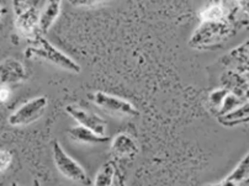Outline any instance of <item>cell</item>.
<instances>
[{
    "label": "cell",
    "instance_id": "cell-1",
    "mask_svg": "<svg viewBox=\"0 0 249 186\" xmlns=\"http://www.w3.org/2000/svg\"><path fill=\"white\" fill-rule=\"evenodd\" d=\"M37 43L40 45V47H29L25 52V57L29 59H36L41 58L45 59V61L50 62V63L54 64V66L59 67L62 69L67 70V72L71 73H80V66L72 59L69 56H67L64 52H62L61 50L53 46L47 38L42 37V36H38L36 38Z\"/></svg>",
    "mask_w": 249,
    "mask_h": 186
},
{
    "label": "cell",
    "instance_id": "cell-2",
    "mask_svg": "<svg viewBox=\"0 0 249 186\" xmlns=\"http://www.w3.org/2000/svg\"><path fill=\"white\" fill-rule=\"evenodd\" d=\"M15 10V26L22 36L29 38L38 37L40 3L38 1H13Z\"/></svg>",
    "mask_w": 249,
    "mask_h": 186
},
{
    "label": "cell",
    "instance_id": "cell-3",
    "mask_svg": "<svg viewBox=\"0 0 249 186\" xmlns=\"http://www.w3.org/2000/svg\"><path fill=\"white\" fill-rule=\"evenodd\" d=\"M52 152L54 165L64 178L82 184V185H90L91 180L88 176L87 171L84 170V168L64 151L63 147L58 143L57 139L53 141Z\"/></svg>",
    "mask_w": 249,
    "mask_h": 186
},
{
    "label": "cell",
    "instance_id": "cell-4",
    "mask_svg": "<svg viewBox=\"0 0 249 186\" xmlns=\"http://www.w3.org/2000/svg\"><path fill=\"white\" fill-rule=\"evenodd\" d=\"M48 106V100L46 96H37L13 112L9 116L8 121L11 126H27L36 122L41 116H43Z\"/></svg>",
    "mask_w": 249,
    "mask_h": 186
},
{
    "label": "cell",
    "instance_id": "cell-5",
    "mask_svg": "<svg viewBox=\"0 0 249 186\" xmlns=\"http://www.w3.org/2000/svg\"><path fill=\"white\" fill-rule=\"evenodd\" d=\"M90 98L94 104L98 105L103 110L111 112V114L126 115V116H138L140 115V112L132 102H130L126 99L120 98V96L106 94L104 91H96Z\"/></svg>",
    "mask_w": 249,
    "mask_h": 186
},
{
    "label": "cell",
    "instance_id": "cell-6",
    "mask_svg": "<svg viewBox=\"0 0 249 186\" xmlns=\"http://www.w3.org/2000/svg\"><path fill=\"white\" fill-rule=\"evenodd\" d=\"M66 111L69 116H72L80 126L93 131L96 135L106 136L105 132L107 130V125L104 118H101L98 115L93 114L89 110H85L83 107L78 106L75 104H71L66 107Z\"/></svg>",
    "mask_w": 249,
    "mask_h": 186
},
{
    "label": "cell",
    "instance_id": "cell-7",
    "mask_svg": "<svg viewBox=\"0 0 249 186\" xmlns=\"http://www.w3.org/2000/svg\"><path fill=\"white\" fill-rule=\"evenodd\" d=\"M26 79V69L21 62L9 58L0 63V84L9 85Z\"/></svg>",
    "mask_w": 249,
    "mask_h": 186
},
{
    "label": "cell",
    "instance_id": "cell-8",
    "mask_svg": "<svg viewBox=\"0 0 249 186\" xmlns=\"http://www.w3.org/2000/svg\"><path fill=\"white\" fill-rule=\"evenodd\" d=\"M111 151L115 155L132 158L138 153V146L135 139L126 133H119L111 142Z\"/></svg>",
    "mask_w": 249,
    "mask_h": 186
},
{
    "label": "cell",
    "instance_id": "cell-9",
    "mask_svg": "<svg viewBox=\"0 0 249 186\" xmlns=\"http://www.w3.org/2000/svg\"><path fill=\"white\" fill-rule=\"evenodd\" d=\"M249 178V153L239 162V164L231 171L223 180L207 186H239Z\"/></svg>",
    "mask_w": 249,
    "mask_h": 186
},
{
    "label": "cell",
    "instance_id": "cell-10",
    "mask_svg": "<svg viewBox=\"0 0 249 186\" xmlns=\"http://www.w3.org/2000/svg\"><path fill=\"white\" fill-rule=\"evenodd\" d=\"M62 3L61 1H48L45 6V10L41 13L38 20V35L42 36L47 34L48 30L53 26L58 15L61 14Z\"/></svg>",
    "mask_w": 249,
    "mask_h": 186
},
{
    "label": "cell",
    "instance_id": "cell-11",
    "mask_svg": "<svg viewBox=\"0 0 249 186\" xmlns=\"http://www.w3.org/2000/svg\"><path fill=\"white\" fill-rule=\"evenodd\" d=\"M68 135L73 141L78 142V143L100 144V143H105V142L110 141L109 136H100V135H96L95 132L88 130V128L83 127V126L80 125L71 128Z\"/></svg>",
    "mask_w": 249,
    "mask_h": 186
},
{
    "label": "cell",
    "instance_id": "cell-12",
    "mask_svg": "<svg viewBox=\"0 0 249 186\" xmlns=\"http://www.w3.org/2000/svg\"><path fill=\"white\" fill-rule=\"evenodd\" d=\"M116 171L117 168L114 162H107L103 164L96 174L94 186H112L116 178Z\"/></svg>",
    "mask_w": 249,
    "mask_h": 186
},
{
    "label": "cell",
    "instance_id": "cell-13",
    "mask_svg": "<svg viewBox=\"0 0 249 186\" xmlns=\"http://www.w3.org/2000/svg\"><path fill=\"white\" fill-rule=\"evenodd\" d=\"M223 16V9L221 5L217 4H212V5L206 6L202 10L201 17L205 21H217V20L222 19Z\"/></svg>",
    "mask_w": 249,
    "mask_h": 186
},
{
    "label": "cell",
    "instance_id": "cell-14",
    "mask_svg": "<svg viewBox=\"0 0 249 186\" xmlns=\"http://www.w3.org/2000/svg\"><path fill=\"white\" fill-rule=\"evenodd\" d=\"M13 162V154L9 151H0V173L8 170Z\"/></svg>",
    "mask_w": 249,
    "mask_h": 186
},
{
    "label": "cell",
    "instance_id": "cell-15",
    "mask_svg": "<svg viewBox=\"0 0 249 186\" xmlns=\"http://www.w3.org/2000/svg\"><path fill=\"white\" fill-rule=\"evenodd\" d=\"M11 95V91L8 85H1L0 84V102H6Z\"/></svg>",
    "mask_w": 249,
    "mask_h": 186
},
{
    "label": "cell",
    "instance_id": "cell-16",
    "mask_svg": "<svg viewBox=\"0 0 249 186\" xmlns=\"http://www.w3.org/2000/svg\"><path fill=\"white\" fill-rule=\"evenodd\" d=\"M115 179H116V185L115 186H126L124 183V176L119 173V170L116 171V178Z\"/></svg>",
    "mask_w": 249,
    "mask_h": 186
},
{
    "label": "cell",
    "instance_id": "cell-17",
    "mask_svg": "<svg viewBox=\"0 0 249 186\" xmlns=\"http://www.w3.org/2000/svg\"><path fill=\"white\" fill-rule=\"evenodd\" d=\"M241 121H242V122H248L249 117H247V118H244V120H241ZM241 121H238V122H237V123H241ZM237 123H236V125H237Z\"/></svg>",
    "mask_w": 249,
    "mask_h": 186
},
{
    "label": "cell",
    "instance_id": "cell-18",
    "mask_svg": "<svg viewBox=\"0 0 249 186\" xmlns=\"http://www.w3.org/2000/svg\"><path fill=\"white\" fill-rule=\"evenodd\" d=\"M3 16V8H1V5H0V17Z\"/></svg>",
    "mask_w": 249,
    "mask_h": 186
},
{
    "label": "cell",
    "instance_id": "cell-19",
    "mask_svg": "<svg viewBox=\"0 0 249 186\" xmlns=\"http://www.w3.org/2000/svg\"><path fill=\"white\" fill-rule=\"evenodd\" d=\"M34 186H41V185H40V184H38V181L35 180V181H34Z\"/></svg>",
    "mask_w": 249,
    "mask_h": 186
},
{
    "label": "cell",
    "instance_id": "cell-20",
    "mask_svg": "<svg viewBox=\"0 0 249 186\" xmlns=\"http://www.w3.org/2000/svg\"><path fill=\"white\" fill-rule=\"evenodd\" d=\"M11 186H18V185H16V184H13V185H11Z\"/></svg>",
    "mask_w": 249,
    "mask_h": 186
}]
</instances>
